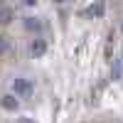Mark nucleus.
<instances>
[{
	"mask_svg": "<svg viewBox=\"0 0 123 123\" xmlns=\"http://www.w3.org/2000/svg\"><path fill=\"white\" fill-rule=\"evenodd\" d=\"M25 27H27V30H39V22H37L35 17H27V20H25Z\"/></svg>",
	"mask_w": 123,
	"mask_h": 123,
	"instance_id": "nucleus-6",
	"label": "nucleus"
},
{
	"mask_svg": "<svg viewBox=\"0 0 123 123\" xmlns=\"http://www.w3.org/2000/svg\"><path fill=\"white\" fill-rule=\"evenodd\" d=\"M0 104H3V108H5V111H15V108H17V98H15L12 94H7V96L0 98Z\"/></svg>",
	"mask_w": 123,
	"mask_h": 123,
	"instance_id": "nucleus-3",
	"label": "nucleus"
},
{
	"mask_svg": "<svg viewBox=\"0 0 123 123\" xmlns=\"http://www.w3.org/2000/svg\"><path fill=\"white\" fill-rule=\"evenodd\" d=\"M22 3H25V5H30V7H32V5H35V0H22Z\"/></svg>",
	"mask_w": 123,
	"mask_h": 123,
	"instance_id": "nucleus-9",
	"label": "nucleus"
},
{
	"mask_svg": "<svg viewBox=\"0 0 123 123\" xmlns=\"http://www.w3.org/2000/svg\"><path fill=\"white\" fill-rule=\"evenodd\" d=\"M104 10H106L104 0H98L96 5H91V7H89V15H91V17H101V15H104Z\"/></svg>",
	"mask_w": 123,
	"mask_h": 123,
	"instance_id": "nucleus-5",
	"label": "nucleus"
},
{
	"mask_svg": "<svg viewBox=\"0 0 123 123\" xmlns=\"http://www.w3.org/2000/svg\"><path fill=\"white\" fill-rule=\"evenodd\" d=\"M12 91H15V96L27 98L30 94H32V84H30L27 79H15V81H12Z\"/></svg>",
	"mask_w": 123,
	"mask_h": 123,
	"instance_id": "nucleus-1",
	"label": "nucleus"
},
{
	"mask_svg": "<svg viewBox=\"0 0 123 123\" xmlns=\"http://www.w3.org/2000/svg\"><path fill=\"white\" fill-rule=\"evenodd\" d=\"M121 30H123V25H121Z\"/></svg>",
	"mask_w": 123,
	"mask_h": 123,
	"instance_id": "nucleus-11",
	"label": "nucleus"
},
{
	"mask_svg": "<svg viewBox=\"0 0 123 123\" xmlns=\"http://www.w3.org/2000/svg\"><path fill=\"white\" fill-rule=\"evenodd\" d=\"M111 76H113V79H121V62H116V64H113V71H111Z\"/></svg>",
	"mask_w": 123,
	"mask_h": 123,
	"instance_id": "nucleus-7",
	"label": "nucleus"
},
{
	"mask_svg": "<svg viewBox=\"0 0 123 123\" xmlns=\"http://www.w3.org/2000/svg\"><path fill=\"white\" fill-rule=\"evenodd\" d=\"M20 123H32V121H27V118H22V121H20Z\"/></svg>",
	"mask_w": 123,
	"mask_h": 123,
	"instance_id": "nucleus-10",
	"label": "nucleus"
},
{
	"mask_svg": "<svg viewBox=\"0 0 123 123\" xmlns=\"http://www.w3.org/2000/svg\"><path fill=\"white\" fill-rule=\"evenodd\" d=\"M5 49H7V37H3V35H0V54H3Z\"/></svg>",
	"mask_w": 123,
	"mask_h": 123,
	"instance_id": "nucleus-8",
	"label": "nucleus"
},
{
	"mask_svg": "<svg viewBox=\"0 0 123 123\" xmlns=\"http://www.w3.org/2000/svg\"><path fill=\"white\" fill-rule=\"evenodd\" d=\"M30 52H32V57H44V52H47L44 39H32V44H30Z\"/></svg>",
	"mask_w": 123,
	"mask_h": 123,
	"instance_id": "nucleus-2",
	"label": "nucleus"
},
{
	"mask_svg": "<svg viewBox=\"0 0 123 123\" xmlns=\"http://www.w3.org/2000/svg\"><path fill=\"white\" fill-rule=\"evenodd\" d=\"M12 17H15V12H12L10 7H0V22H3V25H10V22H12Z\"/></svg>",
	"mask_w": 123,
	"mask_h": 123,
	"instance_id": "nucleus-4",
	"label": "nucleus"
}]
</instances>
